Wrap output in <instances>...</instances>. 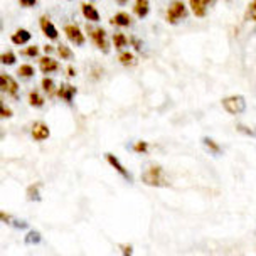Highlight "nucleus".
I'll return each mask as SVG.
<instances>
[{
    "label": "nucleus",
    "mask_w": 256,
    "mask_h": 256,
    "mask_svg": "<svg viewBox=\"0 0 256 256\" xmlns=\"http://www.w3.org/2000/svg\"><path fill=\"white\" fill-rule=\"evenodd\" d=\"M142 182H144L145 186H150V187H164V186L168 184L166 172H164V168L158 167V166L148 167L147 170L142 174Z\"/></svg>",
    "instance_id": "nucleus-1"
},
{
    "label": "nucleus",
    "mask_w": 256,
    "mask_h": 256,
    "mask_svg": "<svg viewBox=\"0 0 256 256\" xmlns=\"http://www.w3.org/2000/svg\"><path fill=\"white\" fill-rule=\"evenodd\" d=\"M86 32H88L91 42H93L96 48L100 49L103 54L110 52V40H108V34L103 27H94V26H86Z\"/></svg>",
    "instance_id": "nucleus-2"
},
{
    "label": "nucleus",
    "mask_w": 256,
    "mask_h": 256,
    "mask_svg": "<svg viewBox=\"0 0 256 256\" xmlns=\"http://www.w3.org/2000/svg\"><path fill=\"white\" fill-rule=\"evenodd\" d=\"M187 16H189V10H187L186 4L180 2V0H174V2H170V6H168L167 12H166L167 22L172 26L179 24V22L184 20Z\"/></svg>",
    "instance_id": "nucleus-3"
},
{
    "label": "nucleus",
    "mask_w": 256,
    "mask_h": 256,
    "mask_svg": "<svg viewBox=\"0 0 256 256\" xmlns=\"http://www.w3.org/2000/svg\"><path fill=\"white\" fill-rule=\"evenodd\" d=\"M221 104H222L224 112H228L230 115H241L246 110V102L241 94H232V96H228V98H222Z\"/></svg>",
    "instance_id": "nucleus-4"
},
{
    "label": "nucleus",
    "mask_w": 256,
    "mask_h": 256,
    "mask_svg": "<svg viewBox=\"0 0 256 256\" xmlns=\"http://www.w3.org/2000/svg\"><path fill=\"white\" fill-rule=\"evenodd\" d=\"M0 91L4 94L12 96V98H19V83L7 72H2L0 74Z\"/></svg>",
    "instance_id": "nucleus-5"
},
{
    "label": "nucleus",
    "mask_w": 256,
    "mask_h": 256,
    "mask_svg": "<svg viewBox=\"0 0 256 256\" xmlns=\"http://www.w3.org/2000/svg\"><path fill=\"white\" fill-rule=\"evenodd\" d=\"M64 34H66L68 40L74 46H83L84 44V34L76 24H66L64 26Z\"/></svg>",
    "instance_id": "nucleus-6"
},
{
    "label": "nucleus",
    "mask_w": 256,
    "mask_h": 256,
    "mask_svg": "<svg viewBox=\"0 0 256 256\" xmlns=\"http://www.w3.org/2000/svg\"><path fill=\"white\" fill-rule=\"evenodd\" d=\"M39 27H40L42 34H44L48 39H51V40H58V39H59V30H58V27L54 26V22H51V19H49V17H46V16L40 17V19H39Z\"/></svg>",
    "instance_id": "nucleus-7"
},
{
    "label": "nucleus",
    "mask_w": 256,
    "mask_h": 256,
    "mask_svg": "<svg viewBox=\"0 0 256 256\" xmlns=\"http://www.w3.org/2000/svg\"><path fill=\"white\" fill-rule=\"evenodd\" d=\"M104 160H106L110 166H112L118 174H120L123 179H126L128 182H132V174H130V170H128V168H126L125 166H123L120 160H118L116 155H113V154H104Z\"/></svg>",
    "instance_id": "nucleus-8"
},
{
    "label": "nucleus",
    "mask_w": 256,
    "mask_h": 256,
    "mask_svg": "<svg viewBox=\"0 0 256 256\" xmlns=\"http://www.w3.org/2000/svg\"><path fill=\"white\" fill-rule=\"evenodd\" d=\"M30 135H32V138H34L36 142H44V140H48L49 136H51V130H49V126L46 125V123L36 122L34 125H32V128H30Z\"/></svg>",
    "instance_id": "nucleus-9"
},
{
    "label": "nucleus",
    "mask_w": 256,
    "mask_h": 256,
    "mask_svg": "<svg viewBox=\"0 0 256 256\" xmlns=\"http://www.w3.org/2000/svg\"><path fill=\"white\" fill-rule=\"evenodd\" d=\"M212 2L214 0H189V6H190L192 14H194L196 17H206L208 8Z\"/></svg>",
    "instance_id": "nucleus-10"
},
{
    "label": "nucleus",
    "mask_w": 256,
    "mask_h": 256,
    "mask_svg": "<svg viewBox=\"0 0 256 256\" xmlns=\"http://www.w3.org/2000/svg\"><path fill=\"white\" fill-rule=\"evenodd\" d=\"M76 93H78L76 86H72L71 83H62L58 88V94L56 96H59V98H61L62 102H66V103H72Z\"/></svg>",
    "instance_id": "nucleus-11"
},
{
    "label": "nucleus",
    "mask_w": 256,
    "mask_h": 256,
    "mask_svg": "<svg viewBox=\"0 0 256 256\" xmlns=\"http://www.w3.org/2000/svg\"><path fill=\"white\" fill-rule=\"evenodd\" d=\"M39 68L44 74H51V72H56L59 70V62L54 58L49 56H42L39 59Z\"/></svg>",
    "instance_id": "nucleus-12"
},
{
    "label": "nucleus",
    "mask_w": 256,
    "mask_h": 256,
    "mask_svg": "<svg viewBox=\"0 0 256 256\" xmlns=\"http://www.w3.org/2000/svg\"><path fill=\"white\" fill-rule=\"evenodd\" d=\"M81 12H83L84 19L90 20V22H100V20H102V16H100L98 8H96L93 4L84 2L83 6H81Z\"/></svg>",
    "instance_id": "nucleus-13"
},
{
    "label": "nucleus",
    "mask_w": 256,
    "mask_h": 256,
    "mask_svg": "<svg viewBox=\"0 0 256 256\" xmlns=\"http://www.w3.org/2000/svg\"><path fill=\"white\" fill-rule=\"evenodd\" d=\"M32 39V34L27 29H17L14 34L10 36V40L16 46H26L29 40Z\"/></svg>",
    "instance_id": "nucleus-14"
},
{
    "label": "nucleus",
    "mask_w": 256,
    "mask_h": 256,
    "mask_svg": "<svg viewBox=\"0 0 256 256\" xmlns=\"http://www.w3.org/2000/svg\"><path fill=\"white\" fill-rule=\"evenodd\" d=\"M134 12L138 19H145L150 12V2L148 0H135L134 4Z\"/></svg>",
    "instance_id": "nucleus-15"
},
{
    "label": "nucleus",
    "mask_w": 256,
    "mask_h": 256,
    "mask_svg": "<svg viewBox=\"0 0 256 256\" xmlns=\"http://www.w3.org/2000/svg\"><path fill=\"white\" fill-rule=\"evenodd\" d=\"M112 42H113V46H115L116 51L120 52L126 48L128 44H130V40H128V38L123 34V32H115V34L112 36Z\"/></svg>",
    "instance_id": "nucleus-16"
},
{
    "label": "nucleus",
    "mask_w": 256,
    "mask_h": 256,
    "mask_svg": "<svg viewBox=\"0 0 256 256\" xmlns=\"http://www.w3.org/2000/svg\"><path fill=\"white\" fill-rule=\"evenodd\" d=\"M112 24L116 27H130L132 26V17L126 12H116L115 17L112 19Z\"/></svg>",
    "instance_id": "nucleus-17"
},
{
    "label": "nucleus",
    "mask_w": 256,
    "mask_h": 256,
    "mask_svg": "<svg viewBox=\"0 0 256 256\" xmlns=\"http://www.w3.org/2000/svg\"><path fill=\"white\" fill-rule=\"evenodd\" d=\"M118 61H120L125 68H132L136 64V58L134 52H128V51H120L118 54Z\"/></svg>",
    "instance_id": "nucleus-18"
},
{
    "label": "nucleus",
    "mask_w": 256,
    "mask_h": 256,
    "mask_svg": "<svg viewBox=\"0 0 256 256\" xmlns=\"http://www.w3.org/2000/svg\"><path fill=\"white\" fill-rule=\"evenodd\" d=\"M17 74H19V78H24V80H30V78L36 76V70L32 64H20L17 68Z\"/></svg>",
    "instance_id": "nucleus-19"
},
{
    "label": "nucleus",
    "mask_w": 256,
    "mask_h": 256,
    "mask_svg": "<svg viewBox=\"0 0 256 256\" xmlns=\"http://www.w3.org/2000/svg\"><path fill=\"white\" fill-rule=\"evenodd\" d=\"M29 104L34 108H42L44 106V98L38 90H32L29 93Z\"/></svg>",
    "instance_id": "nucleus-20"
},
{
    "label": "nucleus",
    "mask_w": 256,
    "mask_h": 256,
    "mask_svg": "<svg viewBox=\"0 0 256 256\" xmlns=\"http://www.w3.org/2000/svg\"><path fill=\"white\" fill-rule=\"evenodd\" d=\"M42 90L44 93H48L49 96H54L58 94V88H56V83H54V80H51V78H44L42 80Z\"/></svg>",
    "instance_id": "nucleus-21"
},
{
    "label": "nucleus",
    "mask_w": 256,
    "mask_h": 256,
    "mask_svg": "<svg viewBox=\"0 0 256 256\" xmlns=\"http://www.w3.org/2000/svg\"><path fill=\"white\" fill-rule=\"evenodd\" d=\"M202 144L206 145V147H208L209 152H212L214 155H221V154H222L221 147H219V145H218L212 138H209V136H204V138H202Z\"/></svg>",
    "instance_id": "nucleus-22"
},
{
    "label": "nucleus",
    "mask_w": 256,
    "mask_h": 256,
    "mask_svg": "<svg viewBox=\"0 0 256 256\" xmlns=\"http://www.w3.org/2000/svg\"><path fill=\"white\" fill-rule=\"evenodd\" d=\"M0 62H2L4 66H14V64L17 62V56L12 51H6L0 56Z\"/></svg>",
    "instance_id": "nucleus-23"
},
{
    "label": "nucleus",
    "mask_w": 256,
    "mask_h": 256,
    "mask_svg": "<svg viewBox=\"0 0 256 256\" xmlns=\"http://www.w3.org/2000/svg\"><path fill=\"white\" fill-rule=\"evenodd\" d=\"M56 52L59 54V58H61V59H72V58H74V54H72V51L68 48L66 44H59Z\"/></svg>",
    "instance_id": "nucleus-24"
},
{
    "label": "nucleus",
    "mask_w": 256,
    "mask_h": 256,
    "mask_svg": "<svg viewBox=\"0 0 256 256\" xmlns=\"http://www.w3.org/2000/svg\"><path fill=\"white\" fill-rule=\"evenodd\" d=\"M42 241V236L39 234L36 230H30L29 232H27V236H26V243H29V244H38Z\"/></svg>",
    "instance_id": "nucleus-25"
},
{
    "label": "nucleus",
    "mask_w": 256,
    "mask_h": 256,
    "mask_svg": "<svg viewBox=\"0 0 256 256\" xmlns=\"http://www.w3.org/2000/svg\"><path fill=\"white\" fill-rule=\"evenodd\" d=\"M38 187H40V184H32L29 189H27V198H29L30 200H34V202L40 200V194H39Z\"/></svg>",
    "instance_id": "nucleus-26"
},
{
    "label": "nucleus",
    "mask_w": 256,
    "mask_h": 256,
    "mask_svg": "<svg viewBox=\"0 0 256 256\" xmlns=\"http://www.w3.org/2000/svg\"><path fill=\"white\" fill-rule=\"evenodd\" d=\"M20 54L24 58H38L39 54V46H27L26 49H22Z\"/></svg>",
    "instance_id": "nucleus-27"
},
{
    "label": "nucleus",
    "mask_w": 256,
    "mask_h": 256,
    "mask_svg": "<svg viewBox=\"0 0 256 256\" xmlns=\"http://www.w3.org/2000/svg\"><path fill=\"white\" fill-rule=\"evenodd\" d=\"M134 152L136 154H145V152H148V144L145 140H140V142H136V144L134 145Z\"/></svg>",
    "instance_id": "nucleus-28"
},
{
    "label": "nucleus",
    "mask_w": 256,
    "mask_h": 256,
    "mask_svg": "<svg viewBox=\"0 0 256 256\" xmlns=\"http://www.w3.org/2000/svg\"><path fill=\"white\" fill-rule=\"evenodd\" d=\"M12 115H14V113H12V110L7 106L6 102H2V113H0V116H2L4 120H7V118H10Z\"/></svg>",
    "instance_id": "nucleus-29"
},
{
    "label": "nucleus",
    "mask_w": 256,
    "mask_h": 256,
    "mask_svg": "<svg viewBox=\"0 0 256 256\" xmlns=\"http://www.w3.org/2000/svg\"><path fill=\"white\" fill-rule=\"evenodd\" d=\"M248 17L253 22H256V0H253V2L250 4V7H248Z\"/></svg>",
    "instance_id": "nucleus-30"
},
{
    "label": "nucleus",
    "mask_w": 256,
    "mask_h": 256,
    "mask_svg": "<svg viewBox=\"0 0 256 256\" xmlns=\"http://www.w3.org/2000/svg\"><path fill=\"white\" fill-rule=\"evenodd\" d=\"M20 7H26V8H30V7H36L38 6V0H19Z\"/></svg>",
    "instance_id": "nucleus-31"
},
{
    "label": "nucleus",
    "mask_w": 256,
    "mask_h": 256,
    "mask_svg": "<svg viewBox=\"0 0 256 256\" xmlns=\"http://www.w3.org/2000/svg\"><path fill=\"white\" fill-rule=\"evenodd\" d=\"M130 44L134 46V48H136V49H142V42H140V39L138 38H130Z\"/></svg>",
    "instance_id": "nucleus-32"
},
{
    "label": "nucleus",
    "mask_w": 256,
    "mask_h": 256,
    "mask_svg": "<svg viewBox=\"0 0 256 256\" xmlns=\"http://www.w3.org/2000/svg\"><path fill=\"white\" fill-rule=\"evenodd\" d=\"M44 51H46V52H52V51H54V48H52V46H46Z\"/></svg>",
    "instance_id": "nucleus-33"
},
{
    "label": "nucleus",
    "mask_w": 256,
    "mask_h": 256,
    "mask_svg": "<svg viewBox=\"0 0 256 256\" xmlns=\"http://www.w3.org/2000/svg\"><path fill=\"white\" fill-rule=\"evenodd\" d=\"M123 251H125L126 254H130L132 253V248H123Z\"/></svg>",
    "instance_id": "nucleus-34"
},
{
    "label": "nucleus",
    "mask_w": 256,
    "mask_h": 256,
    "mask_svg": "<svg viewBox=\"0 0 256 256\" xmlns=\"http://www.w3.org/2000/svg\"><path fill=\"white\" fill-rule=\"evenodd\" d=\"M116 2H118V4H122V6H125V4L128 2V0H116Z\"/></svg>",
    "instance_id": "nucleus-35"
}]
</instances>
